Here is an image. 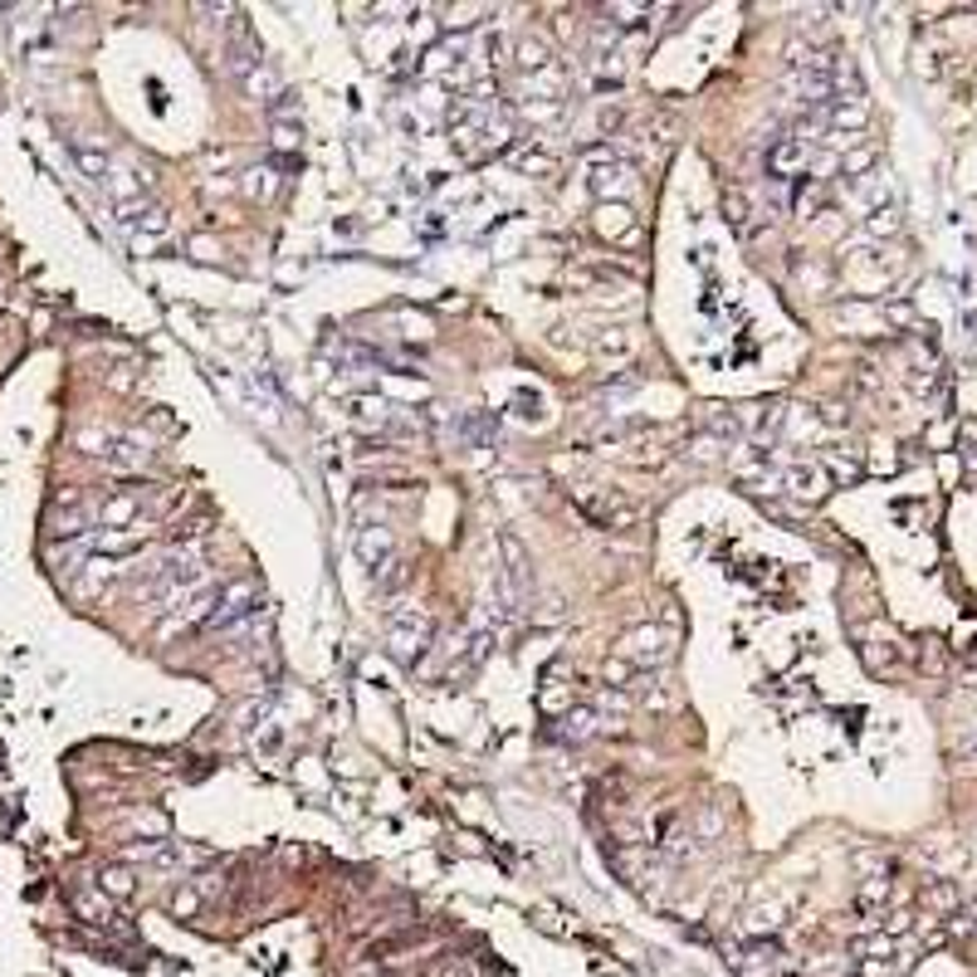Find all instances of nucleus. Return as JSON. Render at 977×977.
Listing matches in <instances>:
<instances>
[{"mask_svg":"<svg viewBox=\"0 0 977 977\" xmlns=\"http://www.w3.org/2000/svg\"><path fill=\"white\" fill-rule=\"evenodd\" d=\"M357 558L372 567V582L382 586V592L402 582V553H396L392 528H382V523H362V528H357Z\"/></svg>","mask_w":977,"mask_h":977,"instance_id":"1","label":"nucleus"},{"mask_svg":"<svg viewBox=\"0 0 977 977\" xmlns=\"http://www.w3.org/2000/svg\"><path fill=\"white\" fill-rule=\"evenodd\" d=\"M255 606H259V582H255V577H235V582H225L220 592H210V606H206L201 626L206 630H225V626L245 621Z\"/></svg>","mask_w":977,"mask_h":977,"instance_id":"2","label":"nucleus"},{"mask_svg":"<svg viewBox=\"0 0 977 977\" xmlns=\"http://www.w3.org/2000/svg\"><path fill=\"white\" fill-rule=\"evenodd\" d=\"M386 645L396 650L402 665H416L430 645V616L426 612H396L392 616V630H386Z\"/></svg>","mask_w":977,"mask_h":977,"instance_id":"3","label":"nucleus"},{"mask_svg":"<svg viewBox=\"0 0 977 977\" xmlns=\"http://www.w3.org/2000/svg\"><path fill=\"white\" fill-rule=\"evenodd\" d=\"M499 548H503V558H509V567H503V572H509V602H513V612H523L533 596V562L519 538H503Z\"/></svg>","mask_w":977,"mask_h":977,"instance_id":"4","label":"nucleus"},{"mask_svg":"<svg viewBox=\"0 0 977 977\" xmlns=\"http://www.w3.org/2000/svg\"><path fill=\"white\" fill-rule=\"evenodd\" d=\"M665 655H670L665 630H655V626H640L621 640V665H660Z\"/></svg>","mask_w":977,"mask_h":977,"instance_id":"5","label":"nucleus"},{"mask_svg":"<svg viewBox=\"0 0 977 977\" xmlns=\"http://www.w3.org/2000/svg\"><path fill=\"white\" fill-rule=\"evenodd\" d=\"M806 156H812V147H806V138H782L768 152V172L772 176H796L806 166Z\"/></svg>","mask_w":977,"mask_h":977,"instance_id":"6","label":"nucleus"},{"mask_svg":"<svg viewBox=\"0 0 977 977\" xmlns=\"http://www.w3.org/2000/svg\"><path fill=\"white\" fill-rule=\"evenodd\" d=\"M98 455H103V465H108V469H128V475H138V469L152 465V455H147L138 440H108Z\"/></svg>","mask_w":977,"mask_h":977,"instance_id":"7","label":"nucleus"},{"mask_svg":"<svg viewBox=\"0 0 977 977\" xmlns=\"http://www.w3.org/2000/svg\"><path fill=\"white\" fill-rule=\"evenodd\" d=\"M592 186H596L602 196H606V191L630 196V186H636V182H630V166H626V162H592Z\"/></svg>","mask_w":977,"mask_h":977,"instance_id":"8","label":"nucleus"},{"mask_svg":"<svg viewBox=\"0 0 977 977\" xmlns=\"http://www.w3.org/2000/svg\"><path fill=\"white\" fill-rule=\"evenodd\" d=\"M123 220H128L132 230H142V235H166V230H172L166 210H156V206H123Z\"/></svg>","mask_w":977,"mask_h":977,"instance_id":"9","label":"nucleus"},{"mask_svg":"<svg viewBox=\"0 0 977 977\" xmlns=\"http://www.w3.org/2000/svg\"><path fill=\"white\" fill-rule=\"evenodd\" d=\"M73 156H79V166L93 176V182H103V186H108V176H113L108 152H98V147H83V142H73Z\"/></svg>","mask_w":977,"mask_h":977,"instance_id":"10","label":"nucleus"},{"mask_svg":"<svg viewBox=\"0 0 977 977\" xmlns=\"http://www.w3.org/2000/svg\"><path fill=\"white\" fill-rule=\"evenodd\" d=\"M73 905H79V914H83L89 923H108V914H113V909H108V895H103V889H83V895L73 899Z\"/></svg>","mask_w":977,"mask_h":977,"instance_id":"11","label":"nucleus"},{"mask_svg":"<svg viewBox=\"0 0 977 977\" xmlns=\"http://www.w3.org/2000/svg\"><path fill=\"white\" fill-rule=\"evenodd\" d=\"M558 733H562V738H586V733H596V713H592V709H572V713L562 719V729H558Z\"/></svg>","mask_w":977,"mask_h":977,"instance_id":"12","label":"nucleus"},{"mask_svg":"<svg viewBox=\"0 0 977 977\" xmlns=\"http://www.w3.org/2000/svg\"><path fill=\"white\" fill-rule=\"evenodd\" d=\"M596 225L606 230V235H630V220H626V206H602V220Z\"/></svg>","mask_w":977,"mask_h":977,"instance_id":"13","label":"nucleus"},{"mask_svg":"<svg viewBox=\"0 0 977 977\" xmlns=\"http://www.w3.org/2000/svg\"><path fill=\"white\" fill-rule=\"evenodd\" d=\"M519 59H523V69H548V49H543L538 39H523V45H519Z\"/></svg>","mask_w":977,"mask_h":977,"instance_id":"14","label":"nucleus"},{"mask_svg":"<svg viewBox=\"0 0 977 977\" xmlns=\"http://www.w3.org/2000/svg\"><path fill=\"white\" fill-rule=\"evenodd\" d=\"M98 889H108V895L123 899V895H132V875H128V870H103V885Z\"/></svg>","mask_w":977,"mask_h":977,"instance_id":"15","label":"nucleus"},{"mask_svg":"<svg viewBox=\"0 0 977 977\" xmlns=\"http://www.w3.org/2000/svg\"><path fill=\"white\" fill-rule=\"evenodd\" d=\"M275 142L279 147H299V128H289V123H283V128L275 132Z\"/></svg>","mask_w":977,"mask_h":977,"instance_id":"16","label":"nucleus"}]
</instances>
